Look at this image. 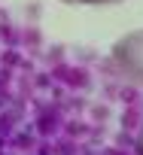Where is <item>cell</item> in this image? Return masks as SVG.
I'll return each mask as SVG.
<instances>
[{
  "mask_svg": "<svg viewBox=\"0 0 143 155\" xmlns=\"http://www.w3.org/2000/svg\"><path fill=\"white\" fill-rule=\"evenodd\" d=\"M113 61H116V67H119L125 76L143 82V31L125 34V37L113 46Z\"/></svg>",
  "mask_w": 143,
  "mask_h": 155,
  "instance_id": "1",
  "label": "cell"
},
{
  "mask_svg": "<svg viewBox=\"0 0 143 155\" xmlns=\"http://www.w3.org/2000/svg\"><path fill=\"white\" fill-rule=\"evenodd\" d=\"M61 3H79V6H107V3H122V0H61Z\"/></svg>",
  "mask_w": 143,
  "mask_h": 155,
  "instance_id": "2",
  "label": "cell"
}]
</instances>
